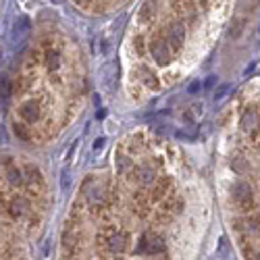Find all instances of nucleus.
I'll use <instances>...</instances> for the list:
<instances>
[{
	"mask_svg": "<svg viewBox=\"0 0 260 260\" xmlns=\"http://www.w3.org/2000/svg\"><path fill=\"white\" fill-rule=\"evenodd\" d=\"M167 250V244L162 240V235L154 233V231H148L140 237V246H138V252L140 254H150V256H156V254H162Z\"/></svg>",
	"mask_w": 260,
	"mask_h": 260,
	"instance_id": "f257e3e1",
	"label": "nucleus"
},
{
	"mask_svg": "<svg viewBox=\"0 0 260 260\" xmlns=\"http://www.w3.org/2000/svg\"><path fill=\"white\" fill-rule=\"evenodd\" d=\"M231 198H233V202L240 206V208H248L254 202V189L246 181H237L231 187Z\"/></svg>",
	"mask_w": 260,
	"mask_h": 260,
	"instance_id": "f03ea898",
	"label": "nucleus"
},
{
	"mask_svg": "<svg viewBox=\"0 0 260 260\" xmlns=\"http://www.w3.org/2000/svg\"><path fill=\"white\" fill-rule=\"evenodd\" d=\"M132 179L140 187H150V185H154V181H156V173L150 165H140V167H134Z\"/></svg>",
	"mask_w": 260,
	"mask_h": 260,
	"instance_id": "7ed1b4c3",
	"label": "nucleus"
},
{
	"mask_svg": "<svg viewBox=\"0 0 260 260\" xmlns=\"http://www.w3.org/2000/svg\"><path fill=\"white\" fill-rule=\"evenodd\" d=\"M183 40H185V27L181 23H177V21H175V23H171L169 29H167V44H169V48L177 52L183 46Z\"/></svg>",
	"mask_w": 260,
	"mask_h": 260,
	"instance_id": "20e7f679",
	"label": "nucleus"
},
{
	"mask_svg": "<svg viewBox=\"0 0 260 260\" xmlns=\"http://www.w3.org/2000/svg\"><path fill=\"white\" fill-rule=\"evenodd\" d=\"M19 117H21V121H23L25 125L36 123L42 117V108H40V104L36 100H27V102H23L19 106Z\"/></svg>",
	"mask_w": 260,
	"mask_h": 260,
	"instance_id": "39448f33",
	"label": "nucleus"
},
{
	"mask_svg": "<svg viewBox=\"0 0 260 260\" xmlns=\"http://www.w3.org/2000/svg\"><path fill=\"white\" fill-rule=\"evenodd\" d=\"M171 48H169V44H167V40H162V38H156L152 44H150V54H152V58L158 62V64H167L169 60H171Z\"/></svg>",
	"mask_w": 260,
	"mask_h": 260,
	"instance_id": "423d86ee",
	"label": "nucleus"
},
{
	"mask_svg": "<svg viewBox=\"0 0 260 260\" xmlns=\"http://www.w3.org/2000/svg\"><path fill=\"white\" fill-rule=\"evenodd\" d=\"M242 129L248 134V136H258L260 132V115L256 108H248V111L242 115Z\"/></svg>",
	"mask_w": 260,
	"mask_h": 260,
	"instance_id": "0eeeda50",
	"label": "nucleus"
},
{
	"mask_svg": "<svg viewBox=\"0 0 260 260\" xmlns=\"http://www.w3.org/2000/svg\"><path fill=\"white\" fill-rule=\"evenodd\" d=\"M127 244H129L127 235L119 233V231H113L111 235L106 237V248H108V252H111V254H123L127 250Z\"/></svg>",
	"mask_w": 260,
	"mask_h": 260,
	"instance_id": "6e6552de",
	"label": "nucleus"
},
{
	"mask_svg": "<svg viewBox=\"0 0 260 260\" xmlns=\"http://www.w3.org/2000/svg\"><path fill=\"white\" fill-rule=\"evenodd\" d=\"M7 210H9V214L13 216V219H21L27 210H29V202L23 198V196H15V198H11V202L7 204Z\"/></svg>",
	"mask_w": 260,
	"mask_h": 260,
	"instance_id": "1a4fd4ad",
	"label": "nucleus"
},
{
	"mask_svg": "<svg viewBox=\"0 0 260 260\" xmlns=\"http://www.w3.org/2000/svg\"><path fill=\"white\" fill-rule=\"evenodd\" d=\"M85 196H88V202L92 206H102V204H106V187L96 183V185L85 189Z\"/></svg>",
	"mask_w": 260,
	"mask_h": 260,
	"instance_id": "9d476101",
	"label": "nucleus"
},
{
	"mask_svg": "<svg viewBox=\"0 0 260 260\" xmlns=\"http://www.w3.org/2000/svg\"><path fill=\"white\" fill-rule=\"evenodd\" d=\"M79 246H81V240H79V235L75 231H67L62 235V248L69 254H75L79 250Z\"/></svg>",
	"mask_w": 260,
	"mask_h": 260,
	"instance_id": "9b49d317",
	"label": "nucleus"
},
{
	"mask_svg": "<svg viewBox=\"0 0 260 260\" xmlns=\"http://www.w3.org/2000/svg\"><path fill=\"white\" fill-rule=\"evenodd\" d=\"M237 227L246 233H260V214H252L248 219H242L237 223Z\"/></svg>",
	"mask_w": 260,
	"mask_h": 260,
	"instance_id": "f8f14e48",
	"label": "nucleus"
},
{
	"mask_svg": "<svg viewBox=\"0 0 260 260\" xmlns=\"http://www.w3.org/2000/svg\"><path fill=\"white\" fill-rule=\"evenodd\" d=\"M138 77L142 79V83L146 85V88H150V90H156L158 88V77L150 71V69H146V67H140L138 69Z\"/></svg>",
	"mask_w": 260,
	"mask_h": 260,
	"instance_id": "ddd939ff",
	"label": "nucleus"
},
{
	"mask_svg": "<svg viewBox=\"0 0 260 260\" xmlns=\"http://www.w3.org/2000/svg\"><path fill=\"white\" fill-rule=\"evenodd\" d=\"M7 179H9L11 187H21V185H23V181H25L23 171L17 169V167H11V169L7 171Z\"/></svg>",
	"mask_w": 260,
	"mask_h": 260,
	"instance_id": "4468645a",
	"label": "nucleus"
},
{
	"mask_svg": "<svg viewBox=\"0 0 260 260\" xmlns=\"http://www.w3.org/2000/svg\"><path fill=\"white\" fill-rule=\"evenodd\" d=\"M117 171L121 173V175H127V173L134 171V160L129 158L127 154H117Z\"/></svg>",
	"mask_w": 260,
	"mask_h": 260,
	"instance_id": "2eb2a0df",
	"label": "nucleus"
},
{
	"mask_svg": "<svg viewBox=\"0 0 260 260\" xmlns=\"http://www.w3.org/2000/svg\"><path fill=\"white\" fill-rule=\"evenodd\" d=\"M46 67H48V71H58V67H60V54L58 52H54V50L46 52Z\"/></svg>",
	"mask_w": 260,
	"mask_h": 260,
	"instance_id": "dca6fc26",
	"label": "nucleus"
},
{
	"mask_svg": "<svg viewBox=\"0 0 260 260\" xmlns=\"http://www.w3.org/2000/svg\"><path fill=\"white\" fill-rule=\"evenodd\" d=\"M13 132H15V136H17V138H21V140H29V138H31L29 129H27V125H25L23 121L15 123V125H13Z\"/></svg>",
	"mask_w": 260,
	"mask_h": 260,
	"instance_id": "f3484780",
	"label": "nucleus"
},
{
	"mask_svg": "<svg viewBox=\"0 0 260 260\" xmlns=\"http://www.w3.org/2000/svg\"><path fill=\"white\" fill-rule=\"evenodd\" d=\"M13 94V81L9 77H0V98H9Z\"/></svg>",
	"mask_w": 260,
	"mask_h": 260,
	"instance_id": "a211bd4d",
	"label": "nucleus"
},
{
	"mask_svg": "<svg viewBox=\"0 0 260 260\" xmlns=\"http://www.w3.org/2000/svg\"><path fill=\"white\" fill-rule=\"evenodd\" d=\"M25 175L29 177V181H36L38 185H42V175H40V171H38L36 167H27V171H25Z\"/></svg>",
	"mask_w": 260,
	"mask_h": 260,
	"instance_id": "6ab92c4d",
	"label": "nucleus"
},
{
	"mask_svg": "<svg viewBox=\"0 0 260 260\" xmlns=\"http://www.w3.org/2000/svg\"><path fill=\"white\" fill-rule=\"evenodd\" d=\"M231 165H233V171H237V173H244V171L248 169V162H246V160H242L240 156H237V158H235Z\"/></svg>",
	"mask_w": 260,
	"mask_h": 260,
	"instance_id": "aec40b11",
	"label": "nucleus"
},
{
	"mask_svg": "<svg viewBox=\"0 0 260 260\" xmlns=\"http://www.w3.org/2000/svg\"><path fill=\"white\" fill-rule=\"evenodd\" d=\"M165 191H167V181H158V183L154 185V191H152V193H154V198H160Z\"/></svg>",
	"mask_w": 260,
	"mask_h": 260,
	"instance_id": "412c9836",
	"label": "nucleus"
},
{
	"mask_svg": "<svg viewBox=\"0 0 260 260\" xmlns=\"http://www.w3.org/2000/svg\"><path fill=\"white\" fill-rule=\"evenodd\" d=\"M152 13H154V7H152V5H144V7H142V13H140V17H142V19H144L146 15H150V17H152Z\"/></svg>",
	"mask_w": 260,
	"mask_h": 260,
	"instance_id": "4be33fe9",
	"label": "nucleus"
}]
</instances>
